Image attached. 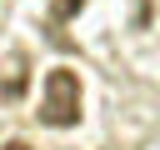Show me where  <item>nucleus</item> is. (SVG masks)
Segmentation results:
<instances>
[{
  "instance_id": "nucleus-1",
  "label": "nucleus",
  "mask_w": 160,
  "mask_h": 150,
  "mask_svg": "<svg viewBox=\"0 0 160 150\" xmlns=\"http://www.w3.org/2000/svg\"><path fill=\"white\" fill-rule=\"evenodd\" d=\"M40 120H45V125H55V130H65V125H75V120H80V75H75V70L55 65V70L45 75Z\"/></svg>"
},
{
  "instance_id": "nucleus-2",
  "label": "nucleus",
  "mask_w": 160,
  "mask_h": 150,
  "mask_svg": "<svg viewBox=\"0 0 160 150\" xmlns=\"http://www.w3.org/2000/svg\"><path fill=\"white\" fill-rule=\"evenodd\" d=\"M20 90H25V60H15V70H10V80H5V90H0V95H5V100H15Z\"/></svg>"
},
{
  "instance_id": "nucleus-3",
  "label": "nucleus",
  "mask_w": 160,
  "mask_h": 150,
  "mask_svg": "<svg viewBox=\"0 0 160 150\" xmlns=\"http://www.w3.org/2000/svg\"><path fill=\"white\" fill-rule=\"evenodd\" d=\"M80 10H85V0H50V20H70Z\"/></svg>"
},
{
  "instance_id": "nucleus-4",
  "label": "nucleus",
  "mask_w": 160,
  "mask_h": 150,
  "mask_svg": "<svg viewBox=\"0 0 160 150\" xmlns=\"http://www.w3.org/2000/svg\"><path fill=\"white\" fill-rule=\"evenodd\" d=\"M5 150H30V145H25V140H10V145H5Z\"/></svg>"
}]
</instances>
